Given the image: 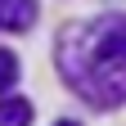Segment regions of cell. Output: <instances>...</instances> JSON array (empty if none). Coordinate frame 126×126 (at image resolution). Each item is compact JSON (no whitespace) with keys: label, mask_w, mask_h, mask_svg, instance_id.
<instances>
[{"label":"cell","mask_w":126,"mask_h":126,"mask_svg":"<svg viewBox=\"0 0 126 126\" xmlns=\"http://www.w3.org/2000/svg\"><path fill=\"white\" fill-rule=\"evenodd\" d=\"M32 23H36V0H0V27L27 32Z\"/></svg>","instance_id":"obj_2"},{"label":"cell","mask_w":126,"mask_h":126,"mask_svg":"<svg viewBox=\"0 0 126 126\" xmlns=\"http://www.w3.org/2000/svg\"><path fill=\"white\" fill-rule=\"evenodd\" d=\"M59 68L63 81L94 108L126 104V14H104L63 27Z\"/></svg>","instance_id":"obj_1"},{"label":"cell","mask_w":126,"mask_h":126,"mask_svg":"<svg viewBox=\"0 0 126 126\" xmlns=\"http://www.w3.org/2000/svg\"><path fill=\"white\" fill-rule=\"evenodd\" d=\"M54 126H77V122H54Z\"/></svg>","instance_id":"obj_5"},{"label":"cell","mask_w":126,"mask_h":126,"mask_svg":"<svg viewBox=\"0 0 126 126\" xmlns=\"http://www.w3.org/2000/svg\"><path fill=\"white\" fill-rule=\"evenodd\" d=\"M18 81V54L14 50H0V90H9Z\"/></svg>","instance_id":"obj_4"},{"label":"cell","mask_w":126,"mask_h":126,"mask_svg":"<svg viewBox=\"0 0 126 126\" xmlns=\"http://www.w3.org/2000/svg\"><path fill=\"white\" fill-rule=\"evenodd\" d=\"M32 122V104L23 94H9V99H0V126H27Z\"/></svg>","instance_id":"obj_3"}]
</instances>
